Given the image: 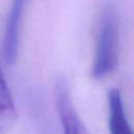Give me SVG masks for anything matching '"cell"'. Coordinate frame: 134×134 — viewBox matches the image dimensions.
<instances>
[{
  "instance_id": "6da1fadb",
  "label": "cell",
  "mask_w": 134,
  "mask_h": 134,
  "mask_svg": "<svg viewBox=\"0 0 134 134\" xmlns=\"http://www.w3.org/2000/svg\"><path fill=\"white\" fill-rule=\"evenodd\" d=\"M119 20L115 8L106 4L100 13L91 76L103 80L111 74L118 64Z\"/></svg>"
},
{
  "instance_id": "7a4b0ae2",
  "label": "cell",
  "mask_w": 134,
  "mask_h": 134,
  "mask_svg": "<svg viewBox=\"0 0 134 134\" xmlns=\"http://www.w3.org/2000/svg\"><path fill=\"white\" fill-rule=\"evenodd\" d=\"M54 97L64 134H85L83 124L74 109L68 84L64 79L55 82Z\"/></svg>"
},
{
  "instance_id": "3957f363",
  "label": "cell",
  "mask_w": 134,
  "mask_h": 134,
  "mask_svg": "<svg viewBox=\"0 0 134 134\" xmlns=\"http://www.w3.org/2000/svg\"><path fill=\"white\" fill-rule=\"evenodd\" d=\"M25 1L26 0H13L7 17L3 40V54L7 66L14 65L18 55L20 23L25 6Z\"/></svg>"
},
{
  "instance_id": "277c9868",
  "label": "cell",
  "mask_w": 134,
  "mask_h": 134,
  "mask_svg": "<svg viewBox=\"0 0 134 134\" xmlns=\"http://www.w3.org/2000/svg\"><path fill=\"white\" fill-rule=\"evenodd\" d=\"M109 131L110 134H134L125 113L121 95L118 89H111L108 93Z\"/></svg>"
},
{
  "instance_id": "5b68a950",
  "label": "cell",
  "mask_w": 134,
  "mask_h": 134,
  "mask_svg": "<svg viewBox=\"0 0 134 134\" xmlns=\"http://www.w3.org/2000/svg\"><path fill=\"white\" fill-rule=\"evenodd\" d=\"M17 119V110L14 98L8 89L0 66V132H7Z\"/></svg>"
}]
</instances>
